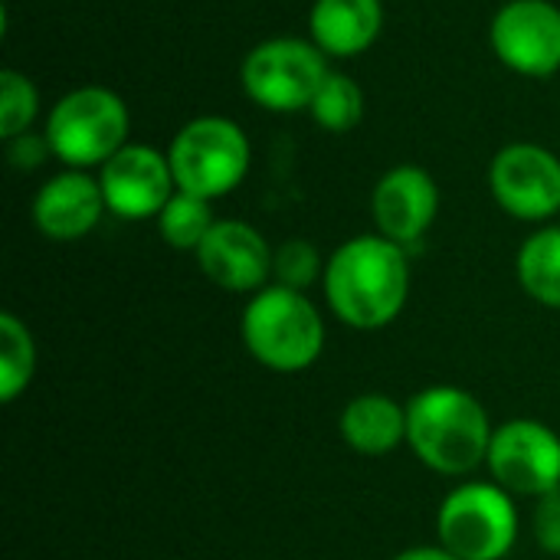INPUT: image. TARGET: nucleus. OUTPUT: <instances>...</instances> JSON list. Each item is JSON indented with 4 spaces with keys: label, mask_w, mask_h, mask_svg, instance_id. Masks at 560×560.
I'll return each instance as SVG.
<instances>
[{
    "label": "nucleus",
    "mask_w": 560,
    "mask_h": 560,
    "mask_svg": "<svg viewBox=\"0 0 560 560\" xmlns=\"http://www.w3.org/2000/svg\"><path fill=\"white\" fill-rule=\"evenodd\" d=\"M495 486L515 495L545 499L560 492V436L538 420H509L489 446Z\"/></svg>",
    "instance_id": "1a4fd4ad"
},
{
    "label": "nucleus",
    "mask_w": 560,
    "mask_h": 560,
    "mask_svg": "<svg viewBox=\"0 0 560 560\" xmlns=\"http://www.w3.org/2000/svg\"><path fill=\"white\" fill-rule=\"evenodd\" d=\"M318 276H325V266H322V256H318L315 243H308V240H285L272 253V279H276V285L305 292Z\"/></svg>",
    "instance_id": "4be33fe9"
},
{
    "label": "nucleus",
    "mask_w": 560,
    "mask_h": 560,
    "mask_svg": "<svg viewBox=\"0 0 560 560\" xmlns=\"http://www.w3.org/2000/svg\"><path fill=\"white\" fill-rule=\"evenodd\" d=\"M325 52L312 39L276 36L253 46L243 59V92L269 112H302L315 102L325 75Z\"/></svg>",
    "instance_id": "0eeeda50"
},
{
    "label": "nucleus",
    "mask_w": 560,
    "mask_h": 560,
    "mask_svg": "<svg viewBox=\"0 0 560 560\" xmlns=\"http://www.w3.org/2000/svg\"><path fill=\"white\" fill-rule=\"evenodd\" d=\"M394 560H459L453 551H446L443 545L440 548H410L404 555H397Z\"/></svg>",
    "instance_id": "393cba45"
},
{
    "label": "nucleus",
    "mask_w": 560,
    "mask_h": 560,
    "mask_svg": "<svg viewBox=\"0 0 560 560\" xmlns=\"http://www.w3.org/2000/svg\"><path fill=\"white\" fill-rule=\"evenodd\" d=\"M312 118L331 131V135H348L361 125L364 118V92L361 85L351 79V75H341V72H328L315 102L308 105Z\"/></svg>",
    "instance_id": "aec40b11"
},
{
    "label": "nucleus",
    "mask_w": 560,
    "mask_h": 560,
    "mask_svg": "<svg viewBox=\"0 0 560 560\" xmlns=\"http://www.w3.org/2000/svg\"><path fill=\"white\" fill-rule=\"evenodd\" d=\"M98 184L108 213L121 220L158 217L167 207V200L177 194L167 151H158L151 144H131V141L102 164Z\"/></svg>",
    "instance_id": "9b49d317"
},
{
    "label": "nucleus",
    "mask_w": 560,
    "mask_h": 560,
    "mask_svg": "<svg viewBox=\"0 0 560 560\" xmlns=\"http://www.w3.org/2000/svg\"><path fill=\"white\" fill-rule=\"evenodd\" d=\"M46 154H52L46 135H33V131H23L16 138L7 141V161L20 171H33L46 161Z\"/></svg>",
    "instance_id": "b1692460"
},
{
    "label": "nucleus",
    "mask_w": 560,
    "mask_h": 560,
    "mask_svg": "<svg viewBox=\"0 0 560 560\" xmlns=\"http://www.w3.org/2000/svg\"><path fill=\"white\" fill-rule=\"evenodd\" d=\"M213 200H203V197H194V194H184L177 190L167 207L158 213V230L164 236L167 246L174 249H187V253H197L200 243L207 240V233L213 230Z\"/></svg>",
    "instance_id": "6ab92c4d"
},
{
    "label": "nucleus",
    "mask_w": 560,
    "mask_h": 560,
    "mask_svg": "<svg viewBox=\"0 0 560 560\" xmlns=\"http://www.w3.org/2000/svg\"><path fill=\"white\" fill-rule=\"evenodd\" d=\"M128 105L118 92L105 85H82L52 105L43 135L62 164L85 171L105 164L128 144Z\"/></svg>",
    "instance_id": "20e7f679"
},
{
    "label": "nucleus",
    "mask_w": 560,
    "mask_h": 560,
    "mask_svg": "<svg viewBox=\"0 0 560 560\" xmlns=\"http://www.w3.org/2000/svg\"><path fill=\"white\" fill-rule=\"evenodd\" d=\"M532 528H535V541L541 545V551L560 558V492H551L538 502Z\"/></svg>",
    "instance_id": "5701e85b"
},
{
    "label": "nucleus",
    "mask_w": 560,
    "mask_h": 560,
    "mask_svg": "<svg viewBox=\"0 0 560 560\" xmlns=\"http://www.w3.org/2000/svg\"><path fill=\"white\" fill-rule=\"evenodd\" d=\"M249 158L253 148L246 131L223 115H200L187 121L167 148L177 190L203 200L233 194L249 171Z\"/></svg>",
    "instance_id": "39448f33"
},
{
    "label": "nucleus",
    "mask_w": 560,
    "mask_h": 560,
    "mask_svg": "<svg viewBox=\"0 0 560 560\" xmlns=\"http://www.w3.org/2000/svg\"><path fill=\"white\" fill-rule=\"evenodd\" d=\"M492 436L489 413L469 390L427 387L407 404V443L433 472H472L489 459Z\"/></svg>",
    "instance_id": "f03ea898"
},
{
    "label": "nucleus",
    "mask_w": 560,
    "mask_h": 560,
    "mask_svg": "<svg viewBox=\"0 0 560 560\" xmlns=\"http://www.w3.org/2000/svg\"><path fill=\"white\" fill-rule=\"evenodd\" d=\"M325 299L331 312L354 331L390 325L410 295L407 249L387 236H354L325 262Z\"/></svg>",
    "instance_id": "f257e3e1"
},
{
    "label": "nucleus",
    "mask_w": 560,
    "mask_h": 560,
    "mask_svg": "<svg viewBox=\"0 0 560 560\" xmlns=\"http://www.w3.org/2000/svg\"><path fill=\"white\" fill-rule=\"evenodd\" d=\"M36 112H39L36 85L16 69H3L0 72V138L10 141L30 131L36 121Z\"/></svg>",
    "instance_id": "412c9836"
},
{
    "label": "nucleus",
    "mask_w": 560,
    "mask_h": 560,
    "mask_svg": "<svg viewBox=\"0 0 560 560\" xmlns=\"http://www.w3.org/2000/svg\"><path fill=\"white\" fill-rule=\"evenodd\" d=\"M243 345L269 371H305L325 348V322L305 292L266 285L243 308Z\"/></svg>",
    "instance_id": "7ed1b4c3"
},
{
    "label": "nucleus",
    "mask_w": 560,
    "mask_h": 560,
    "mask_svg": "<svg viewBox=\"0 0 560 560\" xmlns=\"http://www.w3.org/2000/svg\"><path fill=\"white\" fill-rule=\"evenodd\" d=\"M492 52L518 75L548 79L560 69V7L551 0H512L489 26Z\"/></svg>",
    "instance_id": "9d476101"
},
{
    "label": "nucleus",
    "mask_w": 560,
    "mask_h": 560,
    "mask_svg": "<svg viewBox=\"0 0 560 560\" xmlns=\"http://www.w3.org/2000/svg\"><path fill=\"white\" fill-rule=\"evenodd\" d=\"M341 436L361 456H387L407 440V407L387 394H358L341 410Z\"/></svg>",
    "instance_id": "dca6fc26"
},
{
    "label": "nucleus",
    "mask_w": 560,
    "mask_h": 560,
    "mask_svg": "<svg viewBox=\"0 0 560 560\" xmlns=\"http://www.w3.org/2000/svg\"><path fill=\"white\" fill-rule=\"evenodd\" d=\"M36 371V345L30 328L3 312L0 315V400L13 404L33 381Z\"/></svg>",
    "instance_id": "a211bd4d"
},
{
    "label": "nucleus",
    "mask_w": 560,
    "mask_h": 560,
    "mask_svg": "<svg viewBox=\"0 0 560 560\" xmlns=\"http://www.w3.org/2000/svg\"><path fill=\"white\" fill-rule=\"evenodd\" d=\"M105 210L108 207L98 177H89L85 171H66L39 187L33 200V223L43 236L72 243L89 236Z\"/></svg>",
    "instance_id": "4468645a"
},
{
    "label": "nucleus",
    "mask_w": 560,
    "mask_h": 560,
    "mask_svg": "<svg viewBox=\"0 0 560 560\" xmlns=\"http://www.w3.org/2000/svg\"><path fill=\"white\" fill-rule=\"evenodd\" d=\"M272 253L266 236L246 220H217L200 243V272L226 292H259L272 276Z\"/></svg>",
    "instance_id": "f8f14e48"
},
{
    "label": "nucleus",
    "mask_w": 560,
    "mask_h": 560,
    "mask_svg": "<svg viewBox=\"0 0 560 560\" xmlns=\"http://www.w3.org/2000/svg\"><path fill=\"white\" fill-rule=\"evenodd\" d=\"M436 535L459 560H502L518 541V509L512 492L492 482L453 489L436 515Z\"/></svg>",
    "instance_id": "423d86ee"
},
{
    "label": "nucleus",
    "mask_w": 560,
    "mask_h": 560,
    "mask_svg": "<svg viewBox=\"0 0 560 560\" xmlns=\"http://www.w3.org/2000/svg\"><path fill=\"white\" fill-rule=\"evenodd\" d=\"M489 190L515 220H551L560 210V158L532 141L509 144L489 164Z\"/></svg>",
    "instance_id": "6e6552de"
},
{
    "label": "nucleus",
    "mask_w": 560,
    "mask_h": 560,
    "mask_svg": "<svg viewBox=\"0 0 560 560\" xmlns=\"http://www.w3.org/2000/svg\"><path fill=\"white\" fill-rule=\"evenodd\" d=\"M374 223L381 236L394 240L397 246H410L423 240L440 213V187L430 171L417 164H400L387 171L371 197Z\"/></svg>",
    "instance_id": "ddd939ff"
},
{
    "label": "nucleus",
    "mask_w": 560,
    "mask_h": 560,
    "mask_svg": "<svg viewBox=\"0 0 560 560\" xmlns=\"http://www.w3.org/2000/svg\"><path fill=\"white\" fill-rule=\"evenodd\" d=\"M384 26L381 0H315L308 13L312 43L325 56L351 59L374 46Z\"/></svg>",
    "instance_id": "2eb2a0df"
},
{
    "label": "nucleus",
    "mask_w": 560,
    "mask_h": 560,
    "mask_svg": "<svg viewBox=\"0 0 560 560\" xmlns=\"http://www.w3.org/2000/svg\"><path fill=\"white\" fill-rule=\"evenodd\" d=\"M515 272L535 302L560 308V226H545L522 243Z\"/></svg>",
    "instance_id": "f3484780"
}]
</instances>
